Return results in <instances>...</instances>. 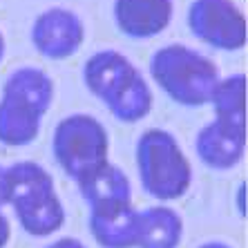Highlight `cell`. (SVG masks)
Listing matches in <instances>:
<instances>
[{"instance_id": "9c48e42d", "label": "cell", "mask_w": 248, "mask_h": 248, "mask_svg": "<svg viewBox=\"0 0 248 248\" xmlns=\"http://www.w3.org/2000/svg\"><path fill=\"white\" fill-rule=\"evenodd\" d=\"M78 192L90 210L132 203V184L121 168L110 159L76 181Z\"/></svg>"}, {"instance_id": "52a82bcc", "label": "cell", "mask_w": 248, "mask_h": 248, "mask_svg": "<svg viewBox=\"0 0 248 248\" xmlns=\"http://www.w3.org/2000/svg\"><path fill=\"white\" fill-rule=\"evenodd\" d=\"M195 150L199 161L210 170H232L246 152V127H235L213 119L197 132Z\"/></svg>"}, {"instance_id": "4fadbf2b", "label": "cell", "mask_w": 248, "mask_h": 248, "mask_svg": "<svg viewBox=\"0 0 248 248\" xmlns=\"http://www.w3.org/2000/svg\"><path fill=\"white\" fill-rule=\"evenodd\" d=\"M184 239V219L170 206H150L139 210L137 248H179Z\"/></svg>"}, {"instance_id": "5bb4252c", "label": "cell", "mask_w": 248, "mask_h": 248, "mask_svg": "<svg viewBox=\"0 0 248 248\" xmlns=\"http://www.w3.org/2000/svg\"><path fill=\"white\" fill-rule=\"evenodd\" d=\"M208 105H213L217 121L246 127V74L235 72L231 76H221L210 94Z\"/></svg>"}, {"instance_id": "277c9868", "label": "cell", "mask_w": 248, "mask_h": 248, "mask_svg": "<svg viewBox=\"0 0 248 248\" xmlns=\"http://www.w3.org/2000/svg\"><path fill=\"white\" fill-rule=\"evenodd\" d=\"M52 150L69 179L78 181L110 159V134L92 114H69L54 130Z\"/></svg>"}, {"instance_id": "d6986e66", "label": "cell", "mask_w": 248, "mask_h": 248, "mask_svg": "<svg viewBox=\"0 0 248 248\" xmlns=\"http://www.w3.org/2000/svg\"><path fill=\"white\" fill-rule=\"evenodd\" d=\"M5 206V166H0V208Z\"/></svg>"}, {"instance_id": "7a4b0ae2", "label": "cell", "mask_w": 248, "mask_h": 248, "mask_svg": "<svg viewBox=\"0 0 248 248\" xmlns=\"http://www.w3.org/2000/svg\"><path fill=\"white\" fill-rule=\"evenodd\" d=\"M152 81L168 98L184 108L208 105L221 72L213 58L188 45L172 43L159 47L150 58Z\"/></svg>"}, {"instance_id": "9a60e30c", "label": "cell", "mask_w": 248, "mask_h": 248, "mask_svg": "<svg viewBox=\"0 0 248 248\" xmlns=\"http://www.w3.org/2000/svg\"><path fill=\"white\" fill-rule=\"evenodd\" d=\"M54 177L36 161H18L5 168V206L43 190H54Z\"/></svg>"}, {"instance_id": "ac0fdd59", "label": "cell", "mask_w": 248, "mask_h": 248, "mask_svg": "<svg viewBox=\"0 0 248 248\" xmlns=\"http://www.w3.org/2000/svg\"><path fill=\"white\" fill-rule=\"evenodd\" d=\"M237 213H239V217L246 215V184L237 186Z\"/></svg>"}, {"instance_id": "2e32d148", "label": "cell", "mask_w": 248, "mask_h": 248, "mask_svg": "<svg viewBox=\"0 0 248 248\" xmlns=\"http://www.w3.org/2000/svg\"><path fill=\"white\" fill-rule=\"evenodd\" d=\"M12 239V224L7 219V215L2 213V208H0V248H5Z\"/></svg>"}, {"instance_id": "30bf717a", "label": "cell", "mask_w": 248, "mask_h": 248, "mask_svg": "<svg viewBox=\"0 0 248 248\" xmlns=\"http://www.w3.org/2000/svg\"><path fill=\"white\" fill-rule=\"evenodd\" d=\"M47 112L36 108L18 94L2 90L0 98V143L20 148V145L34 143L41 132L43 119Z\"/></svg>"}, {"instance_id": "8992f818", "label": "cell", "mask_w": 248, "mask_h": 248, "mask_svg": "<svg viewBox=\"0 0 248 248\" xmlns=\"http://www.w3.org/2000/svg\"><path fill=\"white\" fill-rule=\"evenodd\" d=\"M31 45L49 61L74 56L85 41V25L81 16L67 7H49L36 16L29 31Z\"/></svg>"}, {"instance_id": "6da1fadb", "label": "cell", "mask_w": 248, "mask_h": 248, "mask_svg": "<svg viewBox=\"0 0 248 248\" xmlns=\"http://www.w3.org/2000/svg\"><path fill=\"white\" fill-rule=\"evenodd\" d=\"M83 83L116 121L139 123L152 110V90L141 69L116 49L94 52L83 65Z\"/></svg>"}, {"instance_id": "ffe728a7", "label": "cell", "mask_w": 248, "mask_h": 248, "mask_svg": "<svg viewBox=\"0 0 248 248\" xmlns=\"http://www.w3.org/2000/svg\"><path fill=\"white\" fill-rule=\"evenodd\" d=\"M197 248H232L231 244H226V242H206L202 244V246H197Z\"/></svg>"}, {"instance_id": "3957f363", "label": "cell", "mask_w": 248, "mask_h": 248, "mask_svg": "<svg viewBox=\"0 0 248 248\" xmlns=\"http://www.w3.org/2000/svg\"><path fill=\"white\" fill-rule=\"evenodd\" d=\"M139 181L152 199L174 202L188 192L192 184V166L179 141L163 127H150L137 141Z\"/></svg>"}, {"instance_id": "e0dca14e", "label": "cell", "mask_w": 248, "mask_h": 248, "mask_svg": "<svg viewBox=\"0 0 248 248\" xmlns=\"http://www.w3.org/2000/svg\"><path fill=\"white\" fill-rule=\"evenodd\" d=\"M45 248H87V246L81 242V239H76V237H61L56 242L47 244Z\"/></svg>"}, {"instance_id": "7c38bea8", "label": "cell", "mask_w": 248, "mask_h": 248, "mask_svg": "<svg viewBox=\"0 0 248 248\" xmlns=\"http://www.w3.org/2000/svg\"><path fill=\"white\" fill-rule=\"evenodd\" d=\"M139 210L132 203L90 210L87 226L98 246L103 248H137Z\"/></svg>"}, {"instance_id": "ba28073f", "label": "cell", "mask_w": 248, "mask_h": 248, "mask_svg": "<svg viewBox=\"0 0 248 248\" xmlns=\"http://www.w3.org/2000/svg\"><path fill=\"white\" fill-rule=\"evenodd\" d=\"M114 23L132 41L155 38L166 31L174 14L172 0H114Z\"/></svg>"}, {"instance_id": "44dd1931", "label": "cell", "mask_w": 248, "mask_h": 248, "mask_svg": "<svg viewBox=\"0 0 248 248\" xmlns=\"http://www.w3.org/2000/svg\"><path fill=\"white\" fill-rule=\"evenodd\" d=\"M5 52H7V43H5V36L0 31V63L5 61Z\"/></svg>"}, {"instance_id": "8fae6325", "label": "cell", "mask_w": 248, "mask_h": 248, "mask_svg": "<svg viewBox=\"0 0 248 248\" xmlns=\"http://www.w3.org/2000/svg\"><path fill=\"white\" fill-rule=\"evenodd\" d=\"M18 224L31 237H49L65 224V206L54 190H43L12 203Z\"/></svg>"}, {"instance_id": "5b68a950", "label": "cell", "mask_w": 248, "mask_h": 248, "mask_svg": "<svg viewBox=\"0 0 248 248\" xmlns=\"http://www.w3.org/2000/svg\"><path fill=\"white\" fill-rule=\"evenodd\" d=\"M186 23L195 38L213 49L237 52L246 45V16L235 0H192Z\"/></svg>"}]
</instances>
